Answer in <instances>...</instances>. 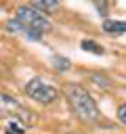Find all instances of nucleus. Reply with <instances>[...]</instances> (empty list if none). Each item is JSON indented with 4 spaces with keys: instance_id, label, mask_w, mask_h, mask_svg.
Listing matches in <instances>:
<instances>
[{
    "instance_id": "f257e3e1",
    "label": "nucleus",
    "mask_w": 126,
    "mask_h": 134,
    "mask_svg": "<svg viewBox=\"0 0 126 134\" xmlns=\"http://www.w3.org/2000/svg\"><path fill=\"white\" fill-rule=\"evenodd\" d=\"M63 92H65V98H67L71 111L78 115L80 121H84V124H97L101 119V111H99L94 98L90 96V92L84 86L71 82V84H65Z\"/></svg>"
},
{
    "instance_id": "f03ea898",
    "label": "nucleus",
    "mask_w": 126,
    "mask_h": 134,
    "mask_svg": "<svg viewBox=\"0 0 126 134\" xmlns=\"http://www.w3.org/2000/svg\"><path fill=\"white\" fill-rule=\"evenodd\" d=\"M19 25V34H25L29 40H40L46 31H50V21L44 13L36 10L29 4H23L17 8V15L13 17Z\"/></svg>"
},
{
    "instance_id": "7ed1b4c3",
    "label": "nucleus",
    "mask_w": 126,
    "mask_h": 134,
    "mask_svg": "<svg viewBox=\"0 0 126 134\" xmlns=\"http://www.w3.org/2000/svg\"><path fill=\"white\" fill-rule=\"evenodd\" d=\"M0 117H6V119H17L21 121L23 126H32L34 124V113L21 105L15 96L6 94V92H0Z\"/></svg>"
},
{
    "instance_id": "20e7f679",
    "label": "nucleus",
    "mask_w": 126,
    "mask_h": 134,
    "mask_svg": "<svg viewBox=\"0 0 126 134\" xmlns=\"http://www.w3.org/2000/svg\"><path fill=\"white\" fill-rule=\"evenodd\" d=\"M25 94L29 98H34L36 103H40V105H50L59 98V90L55 86L46 84L42 77H32L25 84Z\"/></svg>"
},
{
    "instance_id": "39448f33",
    "label": "nucleus",
    "mask_w": 126,
    "mask_h": 134,
    "mask_svg": "<svg viewBox=\"0 0 126 134\" xmlns=\"http://www.w3.org/2000/svg\"><path fill=\"white\" fill-rule=\"evenodd\" d=\"M29 6H34L36 10H57L61 6V2H57V0H36Z\"/></svg>"
},
{
    "instance_id": "423d86ee",
    "label": "nucleus",
    "mask_w": 126,
    "mask_h": 134,
    "mask_svg": "<svg viewBox=\"0 0 126 134\" xmlns=\"http://www.w3.org/2000/svg\"><path fill=\"white\" fill-rule=\"evenodd\" d=\"M103 29L107 34H124L126 31V21H105Z\"/></svg>"
},
{
    "instance_id": "0eeeda50",
    "label": "nucleus",
    "mask_w": 126,
    "mask_h": 134,
    "mask_svg": "<svg viewBox=\"0 0 126 134\" xmlns=\"http://www.w3.org/2000/svg\"><path fill=\"white\" fill-rule=\"evenodd\" d=\"M4 134H25V126L17 119H8V124L4 128Z\"/></svg>"
},
{
    "instance_id": "6e6552de",
    "label": "nucleus",
    "mask_w": 126,
    "mask_h": 134,
    "mask_svg": "<svg viewBox=\"0 0 126 134\" xmlns=\"http://www.w3.org/2000/svg\"><path fill=\"white\" fill-rule=\"evenodd\" d=\"M82 50H86V52H92V54H103L105 50L97 44V42H92V40H82Z\"/></svg>"
},
{
    "instance_id": "1a4fd4ad",
    "label": "nucleus",
    "mask_w": 126,
    "mask_h": 134,
    "mask_svg": "<svg viewBox=\"0 0 126 134\" xmlns=\"http://www.w3.org/2000/svg\"><path fill=\"white\" fill-rule=\"evenodd\" d=\"M52 67H55L57 71H67V69L71 67V63H69V59L55 54V57H52Z\"/></svg>"
},
{
    "instance_id": "9d476101",
    "label": "nucleus",
    "mask_w": 126,
    "mask_h": 134,
    "mask_svg": "<svg viewBox=\"0 0 126 134\" xmlns=\"http://www.w3.org/2000/svg\"><path fill=\"white\" fill-rule=\"evenodd\" d=\"M92 82H94L97 86H103V88H109V86H111V82H109L105 75H99V73H92Z\"/></svg>"
},
{
    "instance_id": "9b49d317",
    "label": "nucleus",
    "mask_w": 126,
    "mask_h": 134,
    "mask_svg": "<svg viewBox=\"0 0 126 134\" xmlns=\"http://www.w3.org/2000/svg\"><path fill=\"white\" fill-rule=\"evenodd\" d=\"M118 119H120L122 124H126V103H122V105L118 107Z\"/></svg>"
},
{
    "instance_id": "f8f14e48",
    "label": "nucleus",
    "mask_w": 126,
    "mask_h": 134,
    "mask_svg": "<svg viewBox=\"0 0 126 134\" xmlns=\"http://www.w3.org/2000/svg\"><path fill=\"white\" fill-rule=\"evenodd\" d=\"M97 8L101 10V15H107V13H105V8H107V4H105V2H97Z\"/></svg>"
}]
</instances>
